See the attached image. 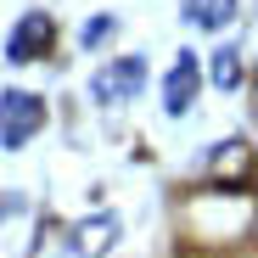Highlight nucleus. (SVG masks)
Returning <instances> with one entry per match:
<instances>
[{
    "instance_id": "obj_1",
    "label": "nucleus",
    "mask_w": 258,
    "mask_h": 258,
    "mask_svg": "<svg viewBox=\"0 0 258 258\" xmlns=\"http://www.w3.org/2000/svg\"><path fill=\"white\" fill-rule=\"evenodd\" d=\"M112 241H118V213H90L79 225H56L51 219L34 236L28 258H101Z\"/></svg>"
},
{
    "instance_id": "obj_2",
    "label": "nucleus",
    "mask_w": 258,
    "mask_h": 258,
    "mask_svg": "<svg viewBox=\"0 0 258 258\" xmlns=\"http://www.w3.org/2000/svg\"><path fill=\"white\" fill-rule=\"evenodd\" d=\"M39 129H45V101L34 90H6L0 96V146L6 152H23Z\"/></svg>"
},
{
    "instance_id": "obj_3",
    "label": "nucleus",
    "mask_w": 258,
    "mask_h": 258,
    "mask_svg": "<svg viewBox=\"0 0 258 258\" xmlns=\"http://www.w3.org/2000/svg\"><path fill=\"white\" fill-rule=\"evenodd\" d=\"M51 45H56L51 12H23V17L12 23V34H6V62H12V68H28V62H39V56H51Z\"/></svg>"
},
{
    "instance_id": "obj_4",
    "label": "nucleus",
    "mask_w": 258,
    "mask_h": 258,
    "mask_svg": "<svg viewBox=\"0 0 258 258\" xmlns=\"http://www.w3.org/2000/svg\"><path fill=\"white\" fill-rule=\"evenodd\" d=\"M96 101L101 107H123V101H135L141 90H146V62L141 56H118V62H107L101 73H96Z\"/></svg>"
},
{
    "instance_id": "obj_5",
    "label": "nucleus",
    "mask_w": 258,
    "mask_h": 258,
    "mask_svg": "<svg viewBox=\"0 0 258 258\" xmlns=\"http://www.w3.org/2000/svg\"><path fill=\"white\" fill-rule=\"evenodd\" d=\"M197 90H202V68H197L191 51H180L174 68H168V79H163V112H174V118H180V112L197 101Z\"/></svg>"
},
{
    "instance_id": "obj_6",
    "label": "nucleus",
    "mask_w": 258,
    "mask_h": 258,
    "mask_svg": "<svg viewBox=\"0 0 258 258\" xmlns=\"http://www.w3.org/2000/svg\"><path fill=\"white\" fill-rule=\"evenodd\" d=\"M236 12H241V0H185L180 6V17L191 28H225V23H236Z\"/></svg>"
},
{
    "instance_id": "obj_7",
    "label": "nucleus",
    "mask_w": 258,
    "mask_h": 258,
    "mask_svg": "<svg viewBox=\"0 0 258 258\" xmlns=\"http://www.w3.org/2000/svg\"><path fill=\"white\" fill-rule=\"evenodd\" d=\"M213 84H219V90H236V84H241V51L236 45L213 51Z\"/></svg>"
},
{
    "instance_id": "obj_8",
    "label": "nucleus",
    "mask_w": 258,
    "mask_h": 258,
    "mask_svg": "<svg viewBox=\"0 0 258 258\" xmlns=\"http://www.w3.org/2000/svg\"><path fill=\"white\" fill-rule=\"evenodd\" d=\"M112 28H118L112 17H90V23H84V45H96V39H107Z\"/></svg>"
},
{
    "instance_id": "obj_9",
    "label": "nucleus",
    "mask_w": 258,
    "mask_h": 258,
    "mask_svg": "<svg viewBox=\"0 0 258 258\" xmlns=\"http://www.w3.org/2000/svg\"><path fill=\"white\" fill-rule=\"evenodd\" d=\"M12 208H23V202L17 197H0V213H12Z\"/></svg>"
}]
</instances>
